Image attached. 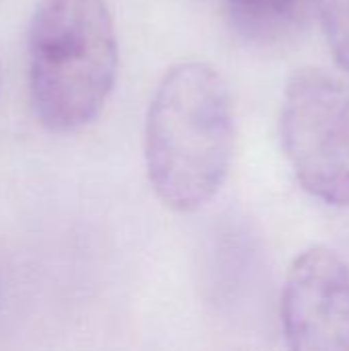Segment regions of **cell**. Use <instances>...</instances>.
<instances>
[{
	"instance_id": "obj_1",
	"label": "cell",
	"mask_w": 349,
	"mask_h": 351,
	"mask_svg": "<svg viewBox=\"0 0 349 351\" xmlns=\"http://www.w3.org/2000/svg\"><path fill=\"white\" fill-rule=\"evenodd\" d=\"M234 111L224 78L206 62H181L158 82L144 128L148 181L181 214L210 204L226 181Z\"/></svg>"
},
{
	"instance_id": "obj_2",
	"label": "cell",
	"mask_w": 349,
	"mask_h": 351,
	"mask_svg": "<svg viewBox=\"0 0 349 351\" xmlns=\"http://www.w3.org/2000/svg\"><path fill=\"white\" fill-rule=\"evenodd\" d=\"M119 47L105 0H39L27 31L35 117L58 134L99 117L115 86Z\"/></svg>"
},
{
	"instance_id": "obj_3",
	"label": "cell",
	"mask_w": 349,
	"mask_h": 351,
	"mask_svg": "<svg viewBox=\"0 0 349 351\" xmlns=\"http://www.w3.org/2000/svg\"><path fill=\"white\" fill-rule=\"evenodd\" d=\"M280 138L294 177L327 206L349 208V88L321 68L296 70L284 88Z\"/></svg>"
},
{
	"instance_id": "obj_4",
	"label": "cell",
	"mask_w": 349,
	"mask_h": 351,
	"mask_svg": "<svg viewBox=\"0 0 349 351\" xmlns=\"http://www.w3.org/2000/svg\"><path fill=\"white\" fill-rule=\"evenodd\" d=\"M282 329L294 351H349V265L315 245L292 261L282 290Z\"/></svg>"
},
{
	"instance_id": "obj_5",
	"label": "cell",
	"mask_w": 349,
	"mask_h": 351,
	"mask_svg": "<svg viewBox=\"0 0 349 351\" xmlns=\"http://www.w3.org/2000/svg\"><path fill=\"white\" fill-rule=\"evenodd\" d=\"M315 0H226L234 31L257 45L292 39L306 23Z\"/></svg>"
},
{
	"instance_id": "obj_6",
	"label": "cell",
	"mask_w": 349,
	"mask_h": 351,
	"mask_svg": "<svg viewBox=\"0 0 349 351\" xmlns=\"http://www.w3.org/2000/svg\"><path fill=\"white\" fill-rule=\"evenodd\" d=\"M315 8L337 66L349 76V0H315Z\"/></svg>"
}]
</instances>
